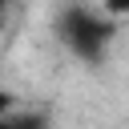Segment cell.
Masks as SVG:
<instances>
[{
  "label": "cell",
  "instance_id": "obj_1",
  "mask_svg": "<svg viewBox=\"0 0 129 129\" xmlns=\"http://www.w3.org/2000/svg\"><path fill=\"white\" fill-rule=\"evenodd\" d=\"M56 28H60L64 48H69L73 56H81V60H101L105 48H109L113 36H117V24H113L105 12H97V8H81V4L64 8Z\"/></svg>",
  "mask_w": 129,
  "mask_h": 129
},
{
  "label": "cell",
  "instance_id": "obj_2",
  "mask_svg": "<svg viewBox=\"0 0 129 129\" xmlns=\"http://www.w3.org/2000/svg\"><path fill=\"white\" fill-rule=\"evenodd\" d=\"M0 129H44V121L40 117H32V113H8V117H0Z\"/></svg>",
  "mask_w": 129,
  "mask_h": 129
},
{
  "label": "cell",
  "instance_id": "obj_3",
  "mask_svg": "<svg viewBox=\"0 0 129 129\" xmlns=\"http://www.w3.org/2000/svg\"><path fill=\"white\" fill-rule=\"evenodd\" d=\"M8 113H12V93L0 85V117H8Z\"/></svg>",
  "mask_w": 129,
  "mask_h": 129
}]
</instances>
